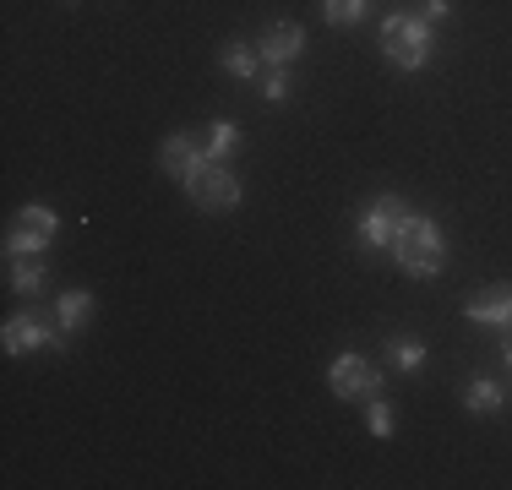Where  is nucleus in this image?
<instances>
[{"instance_id":"obj_1","label":"nucleus","mask_w":512,"mask_h":490,"mask_svg":"<svg viewBox=\"0 0 512 490\" xmlns=\"http://www.w3.org/2000/svg\"><path fill=\"white\" fill-rule=\"evenodd\" d=\"M393 256L409 278H436L447 267V240L425 213H409L404 229H398V240H393Z\"/></svg>"},{"instance_id":"obj_2","label":"nucleus","mask_w":512,"mask_h":490,"mask_svg":"<svg viewBox=\"0 0 512 490\" xmlns=\"http://www.w3.org/2000/svg\"><path fill=\"white\" fill-rule=\"evenodd\" d=\"M431 28H425V17H409V11H393V17L382 22V55L393 60L398 71H420L425 60H431Z\"/></svg>"},{"instance_id":"obj_3","label":"nucleus","mask_w":512,"mask_h":490,"mask_svg":"<svg viewBox=\"0 0 512 490\" xmlns=\"http://www.w3.org/2000/svg\"><path fill=\"white\" fill-rule=\"evenodd\" d=\"M180 186H186V196L202 207V213H229V207L240 202V175L224 164V158H202Z\"/></svg>"},{"instance_id":"obj_4","label":"nucleus","mask_w":512,"mask_h":490,"mask_svg":"<svg viewBox=\"0 0 512 490\" xmlns=\"http://www.w3.org/2000/svg\"><path fill=\"white\" fill-rule=\"evenodd\" d=\"M414 213V207L404 202V196H376V202H365V213H360V224H355V235L365 251H393V240H398V229H404V218Z\"/></svg>"},{"instance_id":"obj_5","label":"nucleus","mask_w":512,"mask_h":490,"mask_svg":"<svg viewBox=\"0 0 512 490\" xmlns=\"http://www.w3.org/2000/svg\"><path fill=\"white\" fill-rule=\"evenodd\" d=\"M55 240V213L39 202L17 207L6 224V256H44V245Z\"/></svg>"},{"instance_id":"obj_6","label":"nucleus","mask_w":512,"mask_h":490,"mask_svg":"<svg viewBox=\"0 0 512 490\" xmlns=\"http://www.w3.org/2000/svg\"><path fill=\"white\" fill-rule=\"evenodd\" d=\"M327 387H333L338 398L371 403V398H382V371H376L365 354H338V360L327 365Z\"/></svg>"},{"instance_id":"obj_7","label":"nucleus","mask_w":512,"mask_h":490,"mask_svg":"<svg viewBox=\"0 0 512 490\" xmlns=\"http://www.w3.org/2000/svg\"><path fill=\"white\" fill-rule=\"evenodd\" d=\"M202 158H207V142H197L191 131H180V137H169L164 147H158V169H164L169 180H186Z\"/></svg>"},{"instance_id":"obj_8","label":"nucleus","mask_w":512,"mask_h":490,"mask_svg":"<svg viewBox=\"0 0 512 490\" xmlns=\"http://www.w3.org/2000/svg\"><path fill=\"white\" fill-rule=\"evenodd\" d=\"M300 49H306L300 22H273V28L262 33V44H256V55H262V66H289Z\"/></svg>"},{"instance_id":"obj_9","label":"nucleus","mask_w":512,"mask_h":490,"mask_svg":"<svg viewBox=\"0 0 512 490\" xmlns=\"http://www.w3.org/2000/svg\"><path fill=\"white\" fill-rule=\"evenodd\" d=\"M469 322H491V327H512V289H485L474 300H463Z\"/></svg>"},{"instance_id":"obj_10","label":"nucleus","mask_w":512,"mask_h":490,"mask_svg":"<svg viewBox=\"0 0 512 490\" xmlns=\"http://www.w3.org/2000/svg\"><path fill=\"white\" fill-rule=\"evenodd\" d=\"M6 284H11V294H22V300H39V294H44V262H39V256H11V262H6Z\"/></svg>"},{"instance_id":"obj_11","label":"nucleus","mask_w":512,"mask_h":490,"mask_svg":"<svg viewBox=\"0 0 512 490\" xmlns=\"http://www.w3.org/2000/svg\"><path fill=\"white\" fill-rule=\"evenodd\" d=\"M88 316H93V294L88 289H71V294H60L55 300V322H60V333H77V327H88Z\"/></svg>"},{"instance_id":"obj_12","label":"nucleus","mask_w":512,"mask_h":490,"mask_svg":"<svg viewBox=\"0 0 512 490\" xmlns=\"http://www.w3.org/2000/svg\"><path fill=\"white\" fill-rule=\"evenodd\" d=\"M218 66L229 71V77H240V82H251L256 77V66H262V55H256L251 44H240V39H229L224 44V55H218Z\"/></svg>"},{"instance_id":"obj_13","label":"nucleus","mask_w":512,"mask_h":490,"mask_svg":"<svg viewBox=\"0 0 512 490\" xmlns=\"http://www.w3.org/2000/svg\"><path fill=\"white\" fill-rule=\"evenodd\" d=\"M502 403H507V392L496 382H469L463 387V409H474V414H496Z\"/></svg>"},{"instance_id":"obj_14","label":"nucleus","mask_w":512,"mask_h":490,"mask_svg":"<svg viewBox=\"0 0 512 490\" xmlns=\"http://www.w3.org/2000/svg\"><path fill=\"white\" fill-rule=\"evenodd\" d=\"M240 147V126L235 120H213L207 126V158H229Z\"/></svg>"},{"instance_id":"obj_15","label":"nucleus","mask_w":512,"mask_h":490,"mask_svg":"<svg viewBox=\"0 0 512 490\" xmlns=\"http://www.w3.org/2000/svg\"><path fill=\"white\" fill-rule=\"evenodd\" d=\"M365 11H371V0H322V17L333 22V28H355Z\"/></svg>"},{"instance_id":"obj_16","label":"nucleus","mask_w":512,"mask_h":490,"mask_svg":"<svg viewBox=\"0 0 512 490\" xmlns=\"http://www.w3.org/2000/svg\"><path fill=\"white\" fill-rule=\"evenodd\" d=\"M387 354H393L398 371H414V365H425V343H420V338H409V333L387 343Z\"/></svg>"},{"instance_id":"obj_17","label":"nucleus","mask_w":512,"mask_h":490,"mask_svg":"<svg viewBox=\"0 0 512 490\" xmlns=\"http://www.w3.org/2000/svg\"><path fill=\"white\" fill-rule=\"evenodd\" d=\"M262 98H267V104H284V98H289V77H284V66H267V77H262Z\"/></svg>"},{"instance_id":"obj_18","label":"nucleus","mask_w":512,"mask_h":490,"mask_svg":"<svg viewBox=\"0 0 512 490\" xmlns=\"http://www.w3.org/2000/svg\"><path fill=\"white\" fill-rule=\"evenodd\" d=\"M371 436H393V409H387V403L382 398H371Z\"/></svg>"},{"instance_id":"obj_19","label":"nucleus","mask_w":512,"mask_h":490,"mask_svg":"<svg viewBox=\"0 0 512 490\" xmlns=\"http://www.w3.org/2000/svg\"><path fill=\"white\" fill-rule=\"evenodd\" d=\"M453 11V0H425V17H447Z\"/></svg>"},{"instance_id":"obj_20","label":"nucleus","mask_w":512,"mask_h":490,"mask_svg":"<svg viewBox=\"0 0 512 490\" xmlns=\"http://www.w3.org/2000/svg\"><path fill=\"white\" fill-rule=\"evenodd\" d=\"M502 360H507V371H512V327H507V338H502Z\"/></svg>"}]
</instances>
